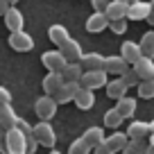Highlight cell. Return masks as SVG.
<instances>
[{
	"mask_svg": "<svg viewBox=\"0 0 154 154\" xmlns=\"http://www.w3.org/2000/svg\"><path fill=\"white\" fill-rule=\"evenodd\" d=\"M7 2H9V7H14L16 2H18V0H7Z\"/></svg>",
	"mask_w": 154,
	"mask_h": 154,
	"instance_id": "43",
	"label": "cell"
},
{
	"mask_svg": "<svg viewBox=\"0 0 154 154\" xmlns=\"http://www.w3.org/2000/svg\"><path fill=\"white\" fill-rule=\"evenodd\" d=\"M136 88H138V97H143V100H152L154 97V79H145Z\"/></svg>",
	"mask_w": 154,
	"mask_h": 154,
	"instance_id": "30",
	"label": "cell"
},
{
	"mask_svg": "<svg viewBox=\"0 0 154 154\" xmlns=\"http://www.w3.org/2000/svg\"><path fill=\"white\" fill-rule=\"evenodd\" d=\"M41 86H43V93H45V95L54 97V95H57V91L63 86V77H61V72H48V75L43 77Z\"/></svg>",
	"mask_w": 154,
	"mask_h": 154,
	"instance_id": "13",
	"label": "cell"
},
{
	"mask_svg": "<svg viewBox=\"0 0 154 154\" xmlns=\"http://www.w3.org/2000/svg\"><path fill=\"white\" fill-rule=\"evenodd\" d=\"M149 134H154V120L149 122Z\"/></svg>",
	"mask_w": 154,
	"mask_h": 154,
	"instance_id": "41",
	"label": "cell"
},
{
	"mask_svg": "<svg viewBox=\"0 0 154 154\" xmlns=\"http://www.w3.org/2000/svg\"><path fill=\"white\" fill-rule=\"evenodd\" d=\"M104 88H106V95L113 97L116 102L120 100V97H125V95H127V86H125V82H122L120 77H116V79H109Z\"/></svg>",
	"mask_w": 154,
	"mask_h": 154,
	"instance_id": "22",
	"label": "cell"
},
{
	"mask_svg": "<svg viewBox=\"0 0 154 154\" xmlns=\"http://www.w3.org/2000/svg\"><path fill=\"white\" fill-rule=\"evenodd\" d=\"M34 111L41 118V122H50V118H54V113H57V102H54V97L43 95L34 102Z\"/></svg>",
	"mask_w": 154,
	"mask_h": 154,
	"instance_id": "4",
	"label": "cell"
},
{
	"mask_svg": "<svg viewBox=\"0 0 154 154\" xmlns=\"http://www.w3.org/2000/svg\"><path fill=\"white\" fill-rule=\"evenodd\" d=\"M149 145H154V134H149V140H147Z\"/></svg>",
	"mask_w": 154,
	"mask_h": 154,
	"instance_id": "42",
	"label": "cell"
},
{
	"mask_svg": "<svg viewBox=\"0 0 154 154\" xmlns=\"http://www.w3.org/2000/svg\"><path fill=\"white\" fill-rule=\"evenodd\" d=\"M48 154H61V152H59V149H50Z\"/></svg>",
	"mask_w": 154,
	"mask_h": 154,
	"instance_id": "44",
	"label": "cell"
},
{
	"mask_svg": "<svg viewBox=\"0 0 154 154\" xmlns=\"http://www.w3.org/2000/svg\"><path fill=\"white\" fill-rule=\"evenodd\" d=\"M129 143V138H127V134L125 131H116V134H111V136H104V145L111 149V152H122V147Z\"/></svg>",
	"mask_w": 154,
	"mask_h": 154,
	"instance_id": "21",
	"label": "cell"
},
{
	"mask_svg": "<svg viewBox=\"0 0 154 154\" xmlns=\"http://www.w3.org/2000/svg\"><path fill=\"white\" fill-rule=\"evenodd\" d=\"M88 152H91V147L82 138H75L70 143V147H68V154H88Z\"/></svg>",
	"mask_w": 154,
	"mask_h": 154,
	"instance_id": "31",
	"label": "cell"
},
{
	"mask_svg": "<svg viewBox=\"0 0 154 154\" xmlns=\"http://www.w3.org/2000/svg\"><path fill=\"white\" fill-rule=\"evenodd\" d=\"M113 109L122 116V120H127V118H131V116L136 113V97H127V95L120 97V100H118V104H116Z\"/></svg>",
	"mask_w": 154,
	"mask_h": 154,
	"instance_id": "24",
	"label": "cell"
},
{
	"mask_svg": "<svg viewBox=\"0 0 154 154\" xmlns=\"http://www.w3.org/2000/svg\"><path fill=\"white\" fill-rule=\"evenodd\" d=\"M82 70H104V57L100 52H84V57L79 59Z\"/></svg>",
	"mask_w": 154,
	"mask_h": 154,
	"instance_id": "14",
	"label": "cell"
},
{
	"mask_svg": "<svg viewBox=\"0 0 154 154\" xmlns=\"http://www.w3.org/2000/svg\"><path fill=\"white\" fill-rule=\"evenodd\" d=\"M127 7L129 5H125V2H120V0H111L109 5H106V9H104V16H106V20H125L127 18Z\"/></svg>",
	"mask_w": 154,
	"mask_h": 154,
	"instance_id": "16",
	"label": "cell"
},
{
	"mask_svg": "<svg viewBox=\"0 0 154 154\" xmlns=\"http://www.w3.org/2000/svg\"><path fill=\"white\" fill-rule=\"evenodd\" d=\"M138 48H140V54H143V57L154 59V29H147V32L140 36Z\"/></svg>",
	"mask_w": 154,
	"mask_h": 154,
	"instance_id": "25",
	"label": "cell"
},
{
	"mask_svg": "<svg viewBox=\"0 0 154 154\" xmlns=\"http://www.w3.org/2000/svg\"><path fill=\"white\" fill-rule=\"evenodd\" d=\"M152 5H154V0H152Z\"/></svg>",
	"mask_w": 154,
	"mask_h": 154,
	"instance_id": "46",
	"label": "cell"
},
{
	"mask_svg": "<svg viewBox=\"0 0 154 154\" xmlns=\"http://www.w3.org/2000/svg\"><path fill=\"white\" fill-rule=\"evenodd\" d=\"M41 63L48 68V72H61L66 68V59L61 57L59 50H48L41 54Z\"/></svg>",
	"mask_w": 154,
	"mask_h": 154,
	"instance_id": "6",
	"label": "cell"
},
{
	"mask_svg": "<svg viewBox=\"0 0 154 154\" xmlns=\"http://www.w3.org/2000/svg\"><path fill=\"white\" fill-rule=\"evenodd\" d=\"M125 70H129V63L120 57V54H111V57H104V72L106 75H116L120 77Z\"/></svg>",
	"mask_w": 154,
	"mask_h": 154,
	"instance_id": "9",
	"label": "cell"
},
{
	"mask_svg": "<svg viewBox=\"0 0 154 154\" xmlns=\"http://www.w3.org/2000/svg\"><path fill=\"white\" fill-rule=\"evenodd\" d=\"M145 20H147L149 25H154V5H152V11H149V16H147V18H145Z\"/></svg>",
	"mask_w": 154,
	"mask_h": 154,
	"instance_id": "39",
	"label": "cell"
},
{
	"mask_svg": "<svg viewBox=\"0 0 154 154\" xmlns=\"http://www.w3.org/2000/svg\"><path fill=\"white\" fill-rule=\"evenodd\" d=\"M120 57L125 59L127 63H131V66H134V63L138 61L143 54H140V48H138V43H136V41H125V43H122V48H120Z\"/></svg>",
	"mask_w": 154,
	"mask_h": 154,
	"instance_id": "19",
	"label": "cell"
},
{
	"mask_svg": "<svg viewBox=\"0 0 154 154\" xmlns=\"http://www.w3.org/2000/svg\"><path fill=\"white\" fill-rule=\"evenodd\" d=\"M59 52L61 57L66 59V63H79V59L84 57V50H82V43L77 41V38L68 36L61 45H59Z\"/></svg>",
	"mask_w": 154,
	"mask_h": 154,
	"instance_id": "2",
	"label": "cell"
},
{
	"mask_svg": "<svg viewBox=\"0 0 154 154\" xmlns=\"http://www.w3.org/2000/svg\"><path fill=\"white\" fill-rule=\"evenodd\" d=\"M145 149H147V140H129L120 154H145Z\"/></svg>",
	"mask_w": 154,
	"mask_h": 154,
	"instance_id": "28",
	"label": "cell"
},
{
	"mask_svg": "<svg viewBox=\"0 0 154 154\" xmlns=\"http://www.w3.org/2000/svg\"><path fill=\"white\" fill-rule=\"evenodd\" d=\"M77 91H79V82H63V86L57 91V95H54V102L59 104H66V102H72L77 95Z\"/></svg>",
	"mask_w": 154,
	"mask_h": 154,
	"instance_id": "12",
	"label": "cell"
},
{
	"mask_svg": "<svg viewBox=\"0 0 154 154\" xmlns=\"http://www.w3.org/2000/svg\"><path fill=\"white\" fill-rule=\"evenodd\" d=\"M70 36L68 34V29H66V25H59V23H54V25H50L48 27V38L52 41L54 45H61L66 38Z\"/></svg>",
	"mask_w": 154,
	"mask_h": 154,
	"instance_id": "26",
	"label": "cell"
},
{
	"mask_svg": "<svg viewBox=\"0 0 154 154\" xmlns=\"http://www.w3.org/2000/svg\"><path fill=\"white\" fill-rule=\"evenodd\" d=\"M5 25H7V29H9V34H14V32H23V14H20L16 7H9V9L5 11Z\"/></svg>",
	"mask_w": 154,
	"mask_h": 154,
	"instance_id": "15",
	"label": "cell"
},
{
	"mask_svg": "<svg viewBox=\"0 0 154 154\" xmlns=\"http://www.w3.org/2000/svg\"><path fill=\"white\" fill-rule=\"evenodd\" d=\"M5 136H7V129L0 127V154H7V149H5Z\"/></svg>",
	"mask_w": 154,
	"mask_h": 154,
	"instance_id": "37",
	"label": "cell"
},
{
	"mask_svg": "<svg viewBox=\"0 0 154 154\" xmlns=\"http://www.w3.org/2000/svg\"><path fill=\"white\" fill-rule=\"evenodd\" d=\"M145 154H154V145L147 143V149H145Z\"/></svg>",
	"mask_w": 154,
	"mask_h": 154,
	"instance_id": "40",
	"label": "cell"
},
{
	"mask_svg": "<svg viewBox=\"0 0 154 154\" xmlns=\"http://www.w3.org/2000/svg\"><path fill=\"white\" fill-rule=\"evenodd\" d=\"M109 29L113 34H125L127 32V18L125 20H111L109 23Z\"/></svg>",
	"mask_w": 154,
	"mask_h": 154,
	"instance_id": "33",
	"label": "cell"
},
{
	"mask_svg": "<svg viewBox=\"0 0 154 154\" xmlns=\"http://www.w3.org/2000/svg\"><path fill=\"white\" fill-rule=\"evenodd\" d=\"M120 125H122V116L118 113L116 109H109L104 113V127H109V129H118Z\"/></svg>",
	"mask_w": 154,
	"mask_h": 154,
	"instance_id": "29",
	"label": "cell"
},
{
	"mask_svg": "<svg viewBox=\"0 0 154 154\" xmlns=\"http://www.w3.org/2000/svg\"><path fill=\"white\" fill-rule=\"evenodd\" d=\"M18 118L20 116L14 111V106L11 104H0V127L2 129H14L16 127V122H18Z\"/></svg>",
	"mask_w": 154,
	"mask_h": 154,
	"instance_id": "17",
	"label": "cell"
},
{
	"mask_svg": "<svg viewBox=\"0 0 154 154\" xmlns=\"http://www.w3.org/2000/svg\"><path fill=\"white\" fill-rule=\"evenodd\" d=\"M79 138H82L84 143H86L88 147H91V152H93V149H95L97 145H100L102 140H104V129H102V127H88V129L84 131V134L79 136Z\"/></svg>",
	"mask_w": 154,
	"mask_h": 154,
	"instance_id": "18",
	"label": "cell"
},
{
	"mask_svg": "<svg viewBox=\"0 0 154 154\" xmlns=\"http://www.w3.org/2000/svg\"><path fill=\"white\" fill-rule=\"evenodd\" d=\"M152 11V2L147 0H131L127 7V18L129 20H145Z\"/></svg>",
	"mask_w": 154,
	"mask_h": 154,
	"instance_id": "7",
	"label": "cell"
},
{
	"mask_svg": "<svg viewBox=\"0 0 154 154\" xmlns=\"http://www.w3.org/2000/svg\"><path fill=\"white\" fill-rule=\"evenodd\" d=\"M32 136L43 147H54V143H57V134H54L50 122H36V125H32Z\"/></svg>",
	"mask_w": 154,
	"mask_h": 154,
	"instance_id": "1",
	"label": "cell"
},
{
	"mask_svg": "<svg viewBox=\"0 0 154 154\" xmlns=\"http://www.w3.org/2000/svg\"><path fill=\"white\" fill-rule=\"evenodd\" d=\"M72 102H75L82 111H88L93 104H95V93L88 91V88H82V86H79V91H77V95H75V100H72Z\"/></svg>",
	"mask_w": 154,
	"mask_h": 154,
	"instance_id": "23",
	"label": "cell"
},
{
	"mask_svg": "<svg viewBox=\"0 0 154 154\" xmlns=\"http://www.w3.org/2000/svg\"><path fill=\"white\" fill-rule=\"evenodd\" d=\"M120 2H125V5H129V2H131V0H120Z\"/></svg>",
	"mask_w": 154,
	"mask_h": 154,
	"instance_id": "45",
	"label": "cell"
},
{
	"mask_svg": "<svg viewBox=\"0 0 154 154\" xmlns=\"http://www.w3.org/2000/svg\"><path fill=\"white\" fill-rule=\"evenodd\" d=\"M82 72L84 70L79 63H66V68L61 70V77H63V82H79Z\"/></svg>",
	"mask_w": 154,
	"mask_h": 154,
	"instance_id": "27",
	"label": "cell"
},
{
	"mask_svg": "<svg viewBox=\"0 0 154 154\" xmlns=\"http://www.w3.org/2000/svg\"><path fill=\"white\" fill-rule=\"evenodd\" d=\"M106 27H109V20H106V16L100 14V11H93L86 18V32H91V34H97V32H102V29H106Z\"/></svg>",
	"mask_w": 154,
	"mask_h": 154,
	"instance_id": "20",
	"label": "cell"
},
{
	"mask_svg": "<svg viewBox=\"0 0 154 154\" xmlns=\"http://www.w3.org/2000/svg\"><path fill=\"white\" fill-rule=\"evenodd\" d=\"M106 82H109V75H106L104 70H86V72H82V77H79V86L88 88V91H95V88L106 86Z\"/></svg>",
	"mask_w": 154,
	"mask_h": 154,
	"instance_id": "3",
	"label": "cell"
},
{
	"mask_svg": "<svg viewBox=\"0 0 154 154\" xmlns=\"http://www.w3.org/2000/svg\"><path fill=\"white\" fill-rule=\"evenodd\" d=\"M120 79L125 82V86H127V88H129V86H138V84H140L138 75H136V72L131 70V68H129V70H125V72H122V75H120Z\"/></svg>",
	"mask_w": 154,
	"mask_h": 154,
	"instance_id": "32",
	"label": "cell"
},
{
	"mask_svg": "<svg viewBox=\"0 0 154 154\" xmlns=\"http://www.w3.org/2000/svg\"><path fill=\"white\" fill-rule=\"evenodd\" d=\"M7 9H9V2H7V0H0V16H5Z\"/></svg>",
	"mask_w": 154,
	"mask_h": 154,
	"instance_id": "38",
	"label": "cell"
},
{
	"mask_svg": "<svg viewBox=\"0 0 154 154\" xmlns=\"http://www.w3.org/2000/svg\"><path fill=\"white\" fill-rule=\"evenodd\" d=\"M5 149L7 154H27V147H25V136L20 134L18 129H9L5 136Z\"/></svg>",
	"mask_w": 154,
	"mask_h": 154,
	"instance_id": "5",
	"label": "cell"
},
{
	"mask_svg": "<svg viewBox=\"0 0 154 154\" xmlns=\"http://www.w3.org/2000/svg\"><path fill=\"white\" fill-rule=\"evenodd\" d=\"M93 154H113V152H111V149H109V147L104 145V140H102V143L97 145L95 149H93Z\"/></svg>",
	"mask_w": 154,
	"mask_h": 154,
	"instance_id": "36",
	"label": "cell"
},
{
	"mask_svg": "<svg viewBox=\"0 0 154 154\" xmlns=\"http://www.w3.org/2000/svg\"><path fill=\"white\" fill-rule=\"evenodd\" d=\"M7 43H9L11 50H16V52H29V50L34 48V38L23 29V32L9 34V41H7Z\"/></svg>",
	"mask_w": 154,
	"mask_h": 154,
	"instance_id": "8",
	"label": "cell"
},
{
	"mask_svg": "<svg viewBox=\"0 0 154 154\" xmlns=\"http://www.w3.org/2000/svg\"><path fill=\"white\" fill-rule=\"evenodd\" d=\"M131 70L138 75L140 82L145 79H154V59H147V57H140L138 61L131 66Z\"/></svg>",
	"mask_w": 154,
	"mask_h": 154,
	"instance_id": "11",
	"label": "cell"
},
{
	"mask_svg": "<svg viewBox=\"0 0 154 154\" xmlns=\"http://www.w3.org/2000/svg\"><path fill=\"white\" fill-rule=\"evenodd\" d=\"M0 104H11V93L5 86H0Z\"/></svg>",
	"mask_w": 154,
	"mask_h": 154,
	"instance_id": "35",
	"label": "cell"
},
{
	"mask_svg": "<svg viewBox=\"0 0 154 154\" xmlns=\"http://www.w3.org/2000/svg\"><path fill=\"white\" fill-rule=\"evenodd\" d=\"M91 5H93V9H95V11H100V14H104L106 5H109V0H91Z\"/></svg>",
	"mask_w": 154,
	"mask_h": 154,
	"instance_id": "34",
	"label": "cell"
},
{
	"mask_svg": "<svg viewBox=\"0 0 154 154\" xmlns=\"http://www.w3.org/2000/svg\"><path fill=\"white\" fill-rule=\"evenodd\" d=\"M109 2H111V0H109Z\"/></svg>",
	"mask_w": 154,
	"mask_h": 154,
	"instance_id": "47",
	"label": "cell"
},
{
	"mask_svg": "<svg viewBox=\"0 0 154 154\" xmlns=\"http://www.w3.org/2000/svg\"><path fill=\"white\" fill-rule=\"evenodd\" d=\"M125 134H127V138H129V140H147L149 138V122H145V120H131Z\"/></svg>",
	"mask_w": 154,
	"mask_h": 154,
	"instance_id": "10",
	"label": "cell"
}]
</instances>
